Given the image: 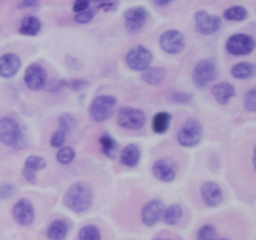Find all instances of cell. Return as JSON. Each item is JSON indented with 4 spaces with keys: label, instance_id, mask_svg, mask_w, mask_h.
<instances>
[{
    "label": "cell",
    "instance_id": "cell-34",
    "mask_svg": "<svg viewBox=\"0 0 256 240\" xmlns=\"http://www.w3.org/2000/svg\"><path fill=\"white\" fill-rule=\"evenodd\" d=\"M92 19H94V12L90 9L75 12L74 22H78V24H89Z\"/></svg>",
    "mask_w": 256,
    "mask_h": 240
},
{
    "label": "cell",
    "instance_id": "cell-44",
    "mask_svg": "<svg viewBox=\"0 0 256 240\" xmlns=\"http://www.w3.org/2000/svg\"><path fill=\"white\" fill-rule=\"evenodd\" d=\"M155 240H166V239H155Z\"/></svg>",
    "mask_w": 256,
    "mask_h": 240
},
{
    "label": "cell",
    "instance_id": "cell-32",
    "mask_svg": "<svg viewBox=\"0 0 256 240\" xmlns=\"http://www.w3.org/2000/svg\"><path fill=\"white\" fill-rule=\"evenodd\" d=\"M216 236V229L214 225H204L198 232V240H214Z\"/></svg>",
    "mask_w": 256,
    "mask_h": 240
},
{
    "label": "cell",
    "instance_id": "cell-22",
    "mask_svg": "<svg viewBox=\"0 0 256 240\" xmlns=\"http://www.w3.org/2000/svg\"><path fill=\"white\" fill-rule=\"evenodd\" d=\"M40 29H42V22L34 15H29V16L24 18L20 24L19 32L22 35H28V36H35L39 34Z\"/></svg>",
    "mask_w": 256,
    "mask_h": 240
},
{
    "label": "cell",
    "instance_id": "cell-3",
    "mask_svg": "<svg viewBox=\"0 0 256 240\" xmlns=\"http://www.w3.org/2000/svg\"><path fill=\"white\" fill-rule=\"evenodd\" d=\"M116 98L112 95H99L92 102L89 115L92 122H102L109 119L116 106Z\"/></svg>",
    "mask_w": 256,
    "mask_h": 240
},
{
    "label": "cell",
    "instance_id": "cell-41",
    "mask_svg": "<svg viewBox=\"0 0 256 240\" xmlns=\"http://www.w3.org/2000/svg\"><path fill=\"white\" fill-rule=\"evenodd\" d=\"M72 86L74 90H82L84 88L88 86V82H85V80H75Z\"/></svg>",
    "mask_w": 256,
    "mask_h": 240
},
{
    "label": "cell",
    "instance_id": "cell-26",
    "mask_svg": "<svg viewBox=\"0 0 256 240\" xmlns=\"http://www.w3.org/2000/svg\"><path fill=\"white\" fill-rule=\"evenodd\" d=\"M182 216V208L179 204H172L170 206L165 208L162 212V219L164 220L165 224L175 225L180 222Z\"/></svg>",
    "mask_w": 256,
    "mask_h": 240
},
{
    "label": "cell",
    "instance_id": "cell-36",
    "mask_svg": "<svg viewBox=\"0 0 256 240\" xmlns=\"http://www.w3.org/2000/svg\"><path fill=\"white\" fill-rule=\"evenodd\" d=\"M245 108L250 112H254L256 110V89L254 88L245 94Z\"/></svg>",
    "mask_w": 256,
    "mask_h": 240
},
{
    "label": "cell",
    "instance_id": "cell-20",
    "mask_svg": "<svg viewBox=\"0 0 256 240\" xmlns=\"http://www.w3.org/2000/svg\"><path fill=\"white\" fill-rule=\"evenodd\" d=\"M140 148L136 144H129L120 152V162L125 166L135 168L140 162Z\"/></svg>",
    "mask_w": 256,
    "mask_h": 240
},
{
    "label": "cell",
    "instance_id": "cell-12",
    "mask_svg": "<svg viewBox=\"0 0 256 240\" xmlns=\"http://www.w3.org/2000/svg\"><path fill=\"white\" fill-rule=\"evenodd\" d=\"M152 175L164 182H174L178 174V165L172 159H159L152 164Z\"/></svg>",
    "mask_w": 256,
    "mask_h": 240
},
{
    "label": "cell",
    "instance_id": "cell-24",
    "mask_svg": "<svg viewBox=\"0 0 256 240\" xmlns=\"http://www.w3.org/2000/svg\"><path fill=\"white\" fill-rule=\"evenodd\" d=\"M69 232V226L64 220H54L48 226L46 235L52 240H64Z\"/></svg>",
    "mask_w": 256,
    "mask_h": 240
},
{
    "label": "cell",
    "instance_id": "cell-1",
    "mask_svg": "<svg viewBox=\"0 0 256 240\" xmlns=\"http://www.w3.org/2000/svg\"><path fill=\"white\" fill-rule=\"evenodd\" d=\"M94 200L92 189L84 182H72L64 195V204L74 212H84L90 209Z\"/></svg>",
    "mask_w": 256,
    "mask_h": 240
},
{
    "label": "cell",
    "instance_id": "cell-17",
    "mask_svg": "<svg viewBox=\"0 0 256 240\" xmlns=\"http://www.w3.org/2000/svg\"><path fill=\"white\" fill-rule=\"evenodd\" d=\"M22 68V60L16 54L8 52L0 56V76L10 79L15 76Z\"/></svg>",
    "mask_w": 256,
    "mask_h": 240
},
{
    "label": "cell",
    "instance_id": "cell-35",
    "mask_svg": "<svg viewBox=\"0 0 256 240\" xmlns=\"http://www.w3.org/2000/svg\"><path fill=\"white\" fill-rule=\"evenodd\" d=\"M16 192V188L15 185L10 184V182H4L0 185V200H8L10 198L14 196Z\"/></svg>",
    "mask_w": 256,
    "mask_h": 240
},
{
    "label": "cell",
    "instance_id": "cell-37",
    "mask_svg": "<svg viewBox=\"0 0 256 240\" xmlns=\"http://www.w3.org/2000/svg\"><path fill=\"white\" fill-rule=\"evenodd\" d=\"M65 139H66V134L59 129L52 132V138H50V145L52 148H62L64 145Z\"/></svg>",
    "mask_w": 256,
    "mask_h": 240
},
{
    "label": "cell",
    "instance_id": "cell-39",
    "mask_svg": "<svg viewBox=\"0 0 256 240\" xmlns=\"http://www.w3.org/2000/svg\"><path fill=\"white\" fill-rule=\"evenodd\" d=\"M38 0H22L18 4V9H28V8H34L38 5Z\"/></svg>",
    "mask_w": 256,
    "mask_h": 240
},
{
    "label": "cell",
    "instance_id": "cell-27",
    "mask_svg": "<svg viewBox=\"0 0 256 240\" xmlns=\"http://www.w3.org/2000/svg\"><path fill=\"white\" fill-rule=\"evenodd\" d=\"M100 142V146H102V152L104 155H106L108 158L110 159H114L115 154H116V150H118V142L112 135L109 134H102L99 139Z\"/></svg>",
    "mask_w": 256,
    "mask_h": 240
},
{
    "label": "cell",
    "instance_id": "cell-33",
    "mask_svg": "<svg viewBox=\"0 0 256 240\" xmlns=\"http://www.w3.org/2000/svg\"><path fill=\"white\" fill-rule=\"evenodd\" d=\"M192 95L189 92H172L169 95V100L172 102H176V104H188L192 102Z\"/></svg>",
    "mask_w": 256,
    "mask_h": 240
},
{
    "label": "cell",
    "instance_id": "cell-18",
    "mask_svg": "<svg viewBox=\"0 0 256 240\" xmlns=\"http://www.w3.org/2000/svg\"><path fill=\"white\" fill-rule=\"evenodd\" d=\"M46 166V160L38 155H30L25 159L24 169H22V175L25 179L32 184L36 182V172L44 169Z\"/></svg>",
    "mask_w": 256,
    "mask_h": 240
},
{
    "label": "cell",
    "instance_id": "cell-40",
    "mask_svg": "<svg viewBox=\"0 0 256 240\" xmlns=\"http://www.w3.org/2000/svg\"><path fill=\"white\" fill-rule=\"evenodd\" d=\"M118 8V4L112 2H102L99 5V9L104 10V12H110V10H115Z\"/></svg>",
    "mask_w": 256,
    "mask_h": 240
},
{
    "label": "cell",
    "instance_id": "cell-45",
    "mask_svg": "<svg viewBox=\"0 0 256 240\" xmlns=\"http://www.w3.org/2000/svg\"><path fill=\"white\" fill-rule=\"evenodd\" d=\"M215 240V239H214ZM219 240H225V239H219Z\"/></svg>",
    "mask_w": 256,
    "mask_h": 240
},
{
    "label": "cell",
    "instance_id": "cell-4",
    "mask_svg": "<svg viewBox=\"0 0 256 240\" xmlns=\"http://www.w3.org/2000/svg\"><path fill=\"white\" fill-rule=\"evenodd\" d=\"M202 139V125L199 120L189 118L178 132V142L184 148L196 146Z\"/></svg>",
    "mask_w": 256,
    "mask_h": 240
},
{
    "label": "cell",
    "instance_id": "cell-13",
    "mask_svg": "<svg viewBox=\"0 0 256 240\" xmlns=\"http://www.w3.org/2000/svg\"><path fill=\"white\" fill-rule=\"evenodd\" d=\"M24 82L30 90H34V92L42 89L46 82V72L44 68L36 62L30 64L25 70Z\"/></svg>",
    "mask_w": 256,
    "mask_h": 240
},
{
    "label": "cell",
    "instance_id": "cell-15",
    "mask_svg": "<svg viewBox=\"0 0 256 240\" xmlns=\"http://www.w3.org/2000/svg\"><path fill=\"white\" fill-rule=\"evenodd\" d=\"M165 205L162 200L152 199L144 205L142 212V220L146 226H154L162 219Z\"/></svg>",
    "mask_w": 256,
    "mask_h": 240
},
{
    "label": "cell",
    "instance_id": "cell-38",
    "mask_svg": "<svg viewBox=\"0 0 256 240\" xmlns=\"http://www.w3.org/2000/svg\"><path fill=\"white\" fill-rule=\"evenodd\" d=\"M90 0H75L74 5H72V12H82V10L89 9Z\"/></svg>",
    "mask_w": 256,
    "mask_h": 240
},
{
    "label": "cell",
    "instance_id": "cell-5",
    "mask_svg": "<svg viewBox=\"0 0 256 240\" xmlns=\"http://www.w3.org/2000/svg\"><path fill=\"white\" fill-rule=\"evenodd\" d=\"M218 76L216 62L212 59L200 60L192 72V82L199 89H204L206 85L214 82Z\"/></svg>",
    "mask_w": 256,
    "mask_h": 240
},
{
    "label": "cell",
    "instance_id": "cell-9",
    "mask_svg": "<svg viewBox=\"0 0 256 240\" xmlns=\"http://www.w3.org/2000/svg\"><path fill=\"white\" fill-rule=\"evenodd\" d=\"M226 50L229 54L242 56L250 55L255 50L254 38L248 34H234L226 40Z\"/></svg>",
    "mask_w": 256,
    "mask_h": 240
},
{
    "label": "cell",
    "instance_id": "cell-43",
    "mask_svg": "<svg viewBox=\"0 0 256 240\" xmlns=\"http://www.w3.org/2000/svg\"><path fill=\"white\" fill-rule=\"evenodd\" d=\"M90 2H99V4H102V2H112V0H90Z\"/></svg>",
    "mask_w": 256,
    "mask_h": 240
},
{
    "label": "cell",
    "instance_id": "cell-10",
    "mask_svg": "<svg viewBox=\"0 0 256 240\" xmlns=\"http://www.w3.org/2000/svg\"><path fill=\"white\" fill-rule=\"evenodd\" d=\"M195 28L202 35H212L222 26V18L219 15L210 14L205 10H200L195 14Z\"/></svg>",
    "mask_w": 256,
    "mask_h": 240
},
{
    "label": "cell",
    "instance_id": "cell-29",
    "mask_svg": "<svg viewBox=\"0 0 256 240\" xmlns=\"http://www.w3.org/2000/svg\"><path fill=\"white\" fill-rule=\"evenodd\" d=\"M249 15L248 10L244 6H240V5H235V6L228 8L224 12V18L230 22H242L245 20Z\"/></svg>",
    "mask_w": 256,
    "mask_h": 240
},
{
    "label": "cell",
    "instance_id": "cell-14",
    "mask_svg": "<svg viewBox=\"0 0 256 240\" xmlns=\"http://www.w3.org/2000/svg\"><path fill=\"white\" fill-rule=\"evenodd\" d=\"M12 216L18 224L22 226H29L35 219L34 206L28 199L18 200L16 204L12 208Z\"/></svg>",
    "mask_w": 256,
    "mask_h": 240
},
{
    "label": "cell",
    "instance_id": "cell-28",
    "mask_svg": "<svg viewBox=\"0 0 256 240\" xmlns=\"http://www.w3.org/2000/svg\"><path fill=\"white\" fill-rule=\"evenodd\" d=\"M58 122H59V129L62 130L66 135L72 134L76 129L78 122L74 115L70 114V112H62L59 119H58Z\"/></svg>",
    "mask_w": 256,
    "mask_h": 240
},
{
    "label": "cell",
    "instance_id": "cell-30",
    "mask_svg": "<svg viewBox=\"0 0 256 240\" xmlns=\"http://www.w3.org/2000/svg\"><path fill=\"white\" fill-rule=\"evenodd\" d=\"M79 240H102L99 228L95 225H85L79 232Z\"/></svg>",
    "mask_w": 256,
    "mask_h": 240
},
{
    "label": "cell",
    "instance_id": "cell-21",
    "mask_svg": "<svg viewBox=\"0 0 256 240\" xmlns=\"http://www.w3.org/2000/svg\"><path fill=\"white\" fill-rule=\"evenodd\" d=\"M168 72L165 68L156 66V68H146L145 70H142V79L144 80L146 84L150 85H159L166 78Z\"/></svg>",
    "mask_w": 256,
    "mask_h": 240
},
{
    "label": "cell",
    "instance_id": "cell-23",
    "mask_svg": "<svg viewBox=\"0 0 256 240\" xmlns=\"http://www.w3.org/2000/svg\"><path fill=\"white\" fill-rule=\"evenodd\" d=\"M172 122V115L166 112H159L152 116V128L156 134H165L169 130Z\"/></svg>",
    "mask_w": 256,
    "mask_h": 240
},
{
    "label": "cell",
    "instance_id": "cell-25",
    "mask_svg": "<svg viewBox=\"0 0 256 240\" xmlns=\"http://www.w3.org/2000/svg\"><path fill=\"white\" fill-rule=\"evenodd\" d=\"M232 72V78H235V79H250V78L255 75V65L252 64V62H242L239 64H235L232 68V72Z\"/></svg>",
    "mask_w": 256,
    "mask_h": 240
},
{
    "label": "cell",
    "instance_id": "cell-8",
    "mask_svg": "<svg viewBox=\"0 0 256 240\" xmlns=\"http://www.w3.org/2000/svg\"><path fill=\"white\" fill-rule=\"evenodd\" d=\"M159 42L162 49L170 55H176L182 52V50L185 49V45H186L184 34L175 29H170L162 32L160 35Z\"/></svg>",
    "mask_w": 256,
    "mask_h": 240
},
{
    "label": "cell",
    "instance_id": "cell-6",
    "mask_svg": "<svg viewBox=\"0 0 256 240\" xmlns=\"http://www.w3.org/2000/svg\"><path fill=\"white\" fill-rule=\"evenodd\" d=\"M145 114L142 110L132 106L120 108L116 115V122L119 126L128 130H140L144 128Z\"/></svg>",
    "mask_w": 256,
    "mask_h": 240
},
{
    "label": "cell",
    "instance_id": "cell-2",
    "mask_svg": "<svg viewBox=\"0 0 256 240\" xmlns=\"http://www.w3.org/2000/svg\"><path fill=\"white\" fill-rule=\"evenodd\" d=\"M0 142L14 149H22L24 146V134L16 120L10 116L0 119Z\"/></svg>",
    "mask_w": 256,
    "mask_h": 240
},
{
    "label": "cell",
    "instance_id": "cell-19",
    "mask_svg": "<svg viewBox=\"0 0 256 240\" xmlns=\"http://www.w3.org/2000/svg\"><path fill=\"white\" fill-rule=\"evenodd\" d=\"M212 96L216 99L218 102H220L222 105L228 104L230 102L232 98H234L236 95V92H235L234 85L230 84L228 82H219V84H215L214 86L212 88Z\"/></svg>",
    "mask_w": 256,
    "mask_h": 240
},
{
    "label": "cell",
    "instance_id": "cell-31",
    "mask_svg": "<svg viewBox=\"0 0 256 240\" xmlns=\"http://www.w3.org/2000/svg\"><path fill=\"white\" fill-rule=\"evenodd\" d=\"M74 158H75V152L74 149L70 146L60 148V150L56 154V160L62 165L70 164V162L74 160Z\"/></svg>",
    "mask_w": 256,
    "mask_h": 240
},
{
    "label": "cell",
    "instance_id": "cell-42",
    "mask_svg": "<svg viewBox=\"0 0 256 240\" xmlns=\"http://www.w3.org/2000/svg\"><path fill=\"white\" fill-rule=\"evenodd\" d=\"M154 2L155 5H158V6H165V5L170 4L172 2H174V0H152Z\"/></svg>",
    "mask_w": 256,
    "mask_h": 240
},
{
    "label": "cell",
    "instance_id": "cell-7",
    "mask_svg": "<svg viewBox=\"0 0 256 240\" xmlns=\"http://www.w3.org/2000/svg\"><path fill=\"white\" fill-rule=\"evenodd\" d=\"M128 66L135 72H142L152 62V54L144 45H135L126 52Z\"/></svg>",
    "mask_w": 256,
    "mask_h": 240
},
{
    "label": "cell",
    "instance_id": "cell-11",
    "mask_svg": "<svg viewBox=\"0 0 256 240\" xmlns=\"http://www.w3.org/2000/svg\"><path fill=\"white\" fill-rule=\"evenodd\" d=\"M148 16H149V12L144 6L129 8L124 12L125 29L132 34L140 32L146 22Z\"/></svg>",
    "mask_w": 256,
    "mask_h": 240
},
{
    "label": "cell",
    "instance_id": "cell-16",
    "mask_svg": "<svg viewBox=\"0 0 256 240\" xmlns=\"http://www.w3.org/2000/svg\"><path fill=\"white\" fill-rule=\"evenodd\" d=\"M200 192H202V198L204 202L210 208H215L220 205L222 199H224L222 189L215 182H205L202 185Z\"/></svg>",
    "mask_w": 256,
    "mask_h": 240
}]
</instances>
